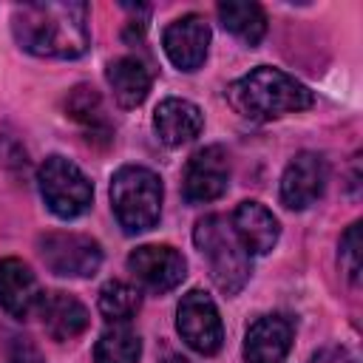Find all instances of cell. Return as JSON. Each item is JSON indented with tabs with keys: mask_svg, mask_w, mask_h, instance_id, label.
Listing matches in <instances>:
<instances>
[{
	"mask_svg": "<svg viewBox=\"0 0 363 363\" xmlns=\"http://www.w3.org/2000/svg\"><path fill=\"white\" fill-rule=\"evenodd\" d=\"M11 34L17 45L37 57L74 60L88 51V6L79 0L23 3L11 11Z\"/></svg>",
	"mask_w": 363,
	"mask_h": 363,
	"instance_id": "6da1fadb",
	"label": "cell"
},
{
	"mask_svg": "<svg viewBox=\"0 0 363 363\" xmlns=\"http://www.w3.org/2000/svg\"><path fill=\"white\" fill-rule=\"evenodd\" d=\"M227 99L241 116L269 122L284 113L306 111L312 105V91L281 68L258 65L227 88Z\"/></svg>",
	"mask_w": 363,
	"mask_h": 363,
	"instance_id": "7a4b0ae2",
	"label": "cell"
},
{
	"mask_svg": "<svg viewBox=\"0 0 363 363\" xmlns=\"http://www.w3.org/2000/svg\"><path fill=\"white\" fill-rule=\"evenodd\" d=\"M193 241H196L201 258L207 261L213 284L224 295L241 292V286L250 278V255L241 247L238 235L233 233V224H227V218H221L216 213L204 216L196 221Z\"/></svg>",
	"mask_w": 363,
	"mask_h": 363,
	"instance_id": "3957f363",
	"label": "cell"
},
{
	"mask_svg": "<svg viewBox=\"0 0 363 363\" xmlns=\"http://www.w3.org/2000/svg\"><path fill=\"white\" fill-rule=\"evenodd\" d=\"M111 204L125 233H145L162 213V179L139 164H125L111 179Z\"/></svg>",
	"mask_w": 363,
	"mask_h": 363,
	"instance_id": "277c9868",
	"label": "cell"
},
{
	"mask_svg": "<svg viewBox=\"0 0 363 363\" xmlns=\"http://www.w3.org/2000/svg\"><path fill=\"white\" fill-rule=\"evenodd\" d=\"M37 184L45 207L60 218H77L91 207L94 187L88 176L65 156H48L37 170Z\"/></svg>",
	"mask_w": 363,
	"mask_h": 363,
	"instance_id": "5b68a950",
	"label": "cell"
},
{
	"mask_svg": "<svg viewBox=\"0 0 363 363\" xmlns=\"http://www.w3.org/2000/svg\"><path fill=\"white\" fill-rule=\"evenodd\" d=\"M43 264L62 278H91L102 264V247L82 233H43L37 238Z\"/></svg>",
	"mask_w": 363,
	"mask_h": 363,
	"instance_id": "8992f818",
	"label": "cell"
},
{
	"mask_svg": "<svg viewBox=\"0 0 363 363\" xmlns=\"http://www.w3.org/2000/svg\"><path fill=\"white\" fill-rule=\"evenodd\" d=\"M176 329L182 340L204 357L216 354L224 343V326H221L218 309L204 289H190L182 298L176 309Z\"/></svg>",
	"mask_w": 363,
	"mask_h": 363,
	"instance_id": "52a82bcc",
	"label": "cell"
},
{
	"mask_svg": "<svg viewBox=\"0 0 363 363\" xmlns=\"http://www.w3.org/2000/svg\"><path fill=\"white\" fill-rule=\"evenodd\" d=\"M128 272L145 292L164 295L184 281L187 261L179 250L167 244H142L128 255Z\"/></svg>",
	"mask_w": 363,
	"mask_h": 363,
	"instance_id": "ba28073f",
	"label": "cell"
},
{
	"mask_svg": "<svg viewBox=\"0 0 363 363\" xmlns=\"http://www.w3.org/2000/svg\"><path fill=\"white\" fill-rule=\"evenodd\" d=\"M230 184V162L221 145H207L187 159L182 193L190 204H207L224 196Z\"/></svg>",
	"mask_w": 363,
	"mask_h": 363,
	"instance_id": "9c48e42d",
	"label": "cell"
},
{
	"mask_svg": "<svg viewBox=\"0 0 363 363\" xmlns=\"http://www.w3.org/2000/svg\"><path fill=\"white\" fill-rule=\"evenodd\" d=\"M326 179H329V170L323 156L312 150L292 156L281 176V204L289 210H306L323 196Z\"/></svg>",
	"mask_w": 363,
	"mask_h": 363,
	"instance_id": "30bf717a",
	"label": "cell"
},
{
	"mask_svg": "<svg viewBox=\"0 0 363 363\" xmlns=\"http://www.w3.org/2000/svg\"><path fill=\"white\" fill-rule=\"evenodd\" d=\"M162 45L167 60L179 68V71H196L204 57H207V45H210V26L204 17L199 14H184L179 20H173L164 34H162Z\"/></svg>",
	"mask_w": 363,
	"mask_h": 363,
	"instance_id": "8fae6325",
	"label": "cell"
},
{
	"mask_svg": "<svg viewBox=\"0 0 363 363\" xmlns=\"http://www.w3.org/2000/svg\"><path fill=\"white\" fill-rule=\"evenodd\" d=\"M292 346V323L284 315L258 318L244 337L247 363H284Z\"/></svg>",
	"mask_w": 363,
	"mask_h": 363,
	"instance_id": "7c38bea8",
	"label": "cell"
},
{
	"mask_svg": "<svg viewBox=\"0 0 363 363\" xmlns=\"http://www.w3.org/2000/svg\"><path fill=\"white\" fill-rule=\"evenodd\" d=\"M201 128H204V116H201L199 105H193L190 99L167 96L153 111V130L167 147L193 142L201 133Z\"/></svg>",
	"mask_w": 363,
	"mask_h": 363,
	"instance_id": "4fadbf2b",
	"label": "cell"
},
{
	"mask_svg": "<svg viewBox=\"0 0 363 363\" xmlns=\"http://www.w3.org/2000/svg\"><path fill=\"white\" fill-rule=\"evenodd\" d=\"M40 298L43 292L28 264H23L20 258H3L0 261V309L9 312L11 318H28L37 309Z\"/></svg>",
	"mask_w": 363,
	"mask_h": 363,
	"instance_id": "5bb4252c",
	"label": "cell"
},
{
	"mask_svg": "<svg viewBox=\"0 0 363 363\" xmlns=\"http://www.w3.org/2000/svg\"><path fill=\"white\" fill-rule=\"evenodd\" d=\"M233 233L238 235L247 255H267L281 235L278 218L258 201H241L233 213Z\"/></svg>",
	"mask_w": 363,
	"mask_h": 363,
	"instance_id": "9a60e30c",
	"label": "cell"
},
{
	"mask_svg": "<svg viewBox=\"0 0 363 363\" xmlns=\"http://www.w3.org/2000/svg\"><path fill=\"white\" fill-rule=\"evenodd\" d=\"M43 329L51 340H74L88 329V309L68 292H48L37 303Z\"/></svg>",
	"mask_w": 363,
	"mask_h": 363,
	"instance_id": "2e32d148",
	"label": "cell"
},
{
	"mask_svg": "<svg viewBox=\"0 0 363 363\" xmlns=\"http://www.w3.org/2000/svg\"><path fill=\"white\" fill-rule=\"evenodd\" d=\"M108 85L122 108H136L150 91V71L136 57H119L108 65Z\"/></svg>",
	"mask_w": 363,
	"mask_h": 363,
	"instance_id": "e0dca14e",
	"label": "cell"
},
{
	"mask_svg": "<svg viewBox=\"0 0 363 363\" xmlns=\"http://www.w3.org/2000/svg\"><path fill=\"white\" fill-rule=\"evenodd\" d=\"M218 20L233 37H238L247 45L261 43V37L267 34V17L258 3L224 0V3H218Z\"/></svg>",
	"mask_w": 363,
	"mask_h": 363,
	"instance_id": "ac0fdd59",
	"label": "cell"
},
{
	"mask_svg": "<svg viewBox=\"0 0 363 363\" xmlns=\"http://www.w3.org/2000/svg\"><path fill=\"white\" fill-rule=\"evenodd\" d=\"M139 354H142V340L125 323H113L111 329H105L94 346L96 363H139Z\"/></svg>",
	"mask_w": 363,
	"mask_h": 363,
	"instance_id": "d6986e66",
	"label": "cell"
},
{
	"mask_svg": "<svg viewBox=\"0 0 363 363\" xmlns=\"http://www.w3.org/2000/svg\"><path fill=\"white\" fill-rule=\"evenodd\" d=\"M139 312V289L125 281H108L99 289V315L108 323H128Z\"/></svg>",
	"mask_w": 363,
	"mask_h": 363,
	"instance_id": "ffe728a7",
	"label": "cell"
},
{
	"mask_svg": "<svg viewBox=\"0 0 363 363\" xmlns=\"http://www.w3.org/2000/svg\"><path fill=\"white\" fill-rule=\"evenodd\" d=\"M65 111L71 119H77L79 125H85L91 133H102L108 136V122H105V113H102V102H99V94L88 85H77L68 99H65Z\"/></svg>",
	"mask_w": 363,
	"mask_h": 363,
	"instance_id": "44dd1931",
	"label": "cell"
},
{
	"mask_svg": "<svg viewBox=\"0 0 363 363\" xmlns=\"http://www.w3.org/2000/svg\"><path fill=\"white\" fill-rule=\"evenodd\" d=\"M340 267L352 284H360V221L340 235Z\"/></svg>",
	"mask_w": 363,
	"mask_h": 363,
	"instance_id": "7402d4cb",
	"label": "cell"
},
{
	"mask_svg": "<svg viewBox=\"0 0 363 363\" xmlns=\"http://www.w3.org/2000/svg\"><path fill=\"white\" fill-rule=\"evenodd\" d=\"M9 363H43V357H40V352L28 340L14 337V343L9 349Z\"/></svg>",
	"mask_w": 363,
	"mask_h": 363,
	"instance_id": "603a6c76",
	"label": "cell"
},
{
	"mask_svg": "<svg viewBox=\"0 0 363 363\" xmlns=\"http://www.w3.org/2000/svg\"><path fill=\"white\" fill-rule=\"evenodd\" d=\"M309 363H354V360L343 346H323L320 352L312 354Z\"/></svg>",
	"mask_w": 363,
	"mask_h": 363,
	"instance_id": "cb8c5ba5",
	"label": "cell"
},
{
	"mask_svg": "<svg viewBox=\"0 0 363 363\" xmlns=\"http://www.w3.org/2000/svg\"><path fill=\"white\" fill-rule=\"evenodd\" d=\"M162 363H190V360H187V357H182V354H167Z\"/></svg>",
	"mask_w": 363,
	"mask_h": 363,
	"instance_id": "d4e9b609",
	"label": "cell"
}]
</instances>
